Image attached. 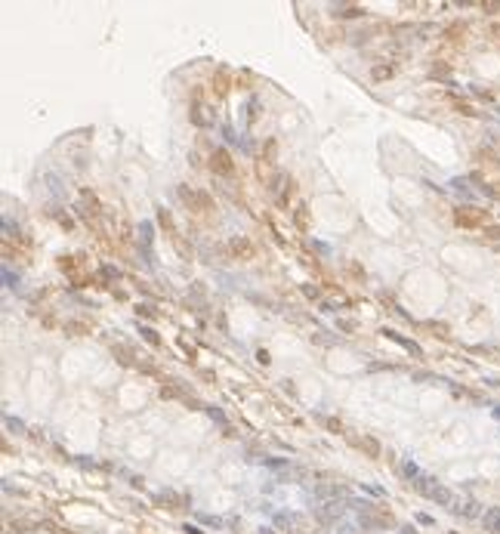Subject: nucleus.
Masks as SVG:
<instances>
[{"label":"nucleus","mask_w":500,"mask_h":534,"mask_svg":"<svg viewBox=\"0 0 500 534\" xmlns=\"http://www.w3.org/2000/svg\"><path fill=\"white\" fill-rule=\"evenodd\" d=\"M210 170L219 173V176H232V173H235L232 154H229L226 148H213V154H210Z\"/></svg>","instance_id":"nucleus-1"},{"label":"nucleus","mask_w":500,"mask_h":534,"mask_svg":"<svg viewBox=\"0 0 500 534\" xmlns=\"http://www.w3.org/2000/svg\"><path fill=\"white\" fill-rule=\"evenodd\" d=\"M340 9H343V12H340V16H343V19H352V16H361V9H358V6H340Z\"/></svg>","instance_id":"nucleus-2"},{"label":"nucleus","mask_w":500,"mask_h":534,"mask_svg":"<svg viewBox=\"0 0 500 534\" xmlns=\"http://www.w3.org/2000/svg\"><path fill=\"white\" fill-rule=\"evenodd\" d=\"M142 334H145V340H148V343H151V346H158V336H155V331H148V328H145V331H142Z\"/></svg>","instance_id":"nucleus-3"}]
</instances>
